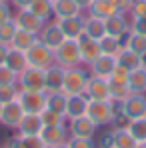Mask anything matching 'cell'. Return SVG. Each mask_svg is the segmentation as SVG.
<instances>
[{"mask_svg": "<svg viewBox=\"0 0 146 148\" xmlns=\"http://www.w3.org/2000/svg\"><path fill=\"white\" fill-rule=\"evenodd\" d=\"M54 64L66 68L82 66V56H80V44L76 38H66L58 48L54 50Z\"/></svg>", "mask_w": 146, "mask_h": 148, "instance_id": "obj_1", "label": "cell"}, {"mask_svg": "<svg viewBox=\"0 0 146 148\" xmlns=\"http://www.w3.org/2000/svg\"><path fill=\"white\" fill-rule=\"evenodd\" d=\"M114 112H116V102H112V100H90L86 116L96 124L98 128H102V126L112 124Z\"/></svg>", "mask_w": 146, "mask_h": 148, "instance_id": "obj_2", "label": "cell"}, {"mask_svg": "<svg viewBox=\"0 0 146 148\" xmlns=\"http://www.w3.org/2000/svg\"><path fill=\"white\" fill-rule=\"evenodd\" d=\"M18 88L20 90H36V92H46V70L28 66L26 70L18 74Z\"/></svg>", "mask_w": 146, "mask_h": 148, "instance_id": "obj_3", "label": "cell"}, {"mask_svg": "<svg viewBox=\"0 0 146 148\" xmlns=\"http://www.w3.org/2000/svg\"><path fill=\"white\" fill-rule=\"evenodd\" d=\"M86 82H88V74H86V70H84L82 66L66 68V72H64V84H62V92H64L66 96L84 94Z\"/></svg>", "mask_w": 146, "mask_h": 148, "instance_id": "obj_4", "label": "cell"}, {"mask_svg": "<svg viewBox=\"0 0 146 148\" xmlns=\"http://www.w3.org/2000/svg\"><path fill=\"white\" fill-rule=\"evenodd\" d=\"M128 70L122 68V66H116L114 72L108 76V86H110V96H112V102H122L124 98H128L132 92L128 88Z\"/></svg>", "mask_w": 146, "mask_h": 148, "instance_id": "obj_5", "label": "cell"}, {"mask_svg": "<svg viewBox=\"0 0 146 148\" xmlns=\"http://www.w3.org/2000/svg\"><path fill=\"white\" fill-rule=\"evenodd\" d=\"M26 60L28 66H36V68H48L54 64V50H50L44 42L36 40L30 48L26 50Z\"/></svg>", "mask_w": 146, "mask_h": 148, "instance_id": "obj_6", "label": "cell"}, {"mask_svg": "<svg viewBox=\"0 0 146 148\" xmlns=\"http://www.w3.org/2000/svg\"><path fill=\"white\" fill-rule=\"evenodd\" d=\"M48 92H36V90H20L18 102L22 104L24 112L28 114H40L46 108Z\"/></svg>", "mask_w": 146, "mask_h": 148, "instance_id": "obj_7", "label": "cell"}, {"mask_svg": "<svg viewBox=\"0 0 146 148\" xmlns=\"http://www.w3.org/2000/svg\"><path fill=\"white\" fill-rule=\"evenodd\" d=\"M118 110H122L126 116H130L132 120L136 118H146V94H138L132 92L128 98H124L122 102L116 104Z\"/></svg>", "mask_w": 146, "mask_h": 148, "instance_id": "obj_8", "label": "cell"}, {"mask_svg": "<svg viewBox=\"0 0 146 148\" xmlns=\"http://www.w3.org/2000/svg\"><path fill=\"white\" fill-rule=\"evenodd\" d=\"M84 94L88 96V100H112V96H110V86H108V78L90 74L88 76V82H86Z\"/></svg>", "mask_w": 146, "mask_h": 148, "instance_id": "obj_9", "label": "cell"}, {"mask_svg": "<svg viewBox=\"0 0 146 148\" xmlns=\"http://www.w3.org/2000/svg\"><path fill=\"white\" fill-rule=\"evenodd\" d=\"M24 114H26V112H24V108H22V104H20L18 100H12V102H8V104H2L0 124H2V126H6V128L16 130V128H18V124L22 122Z\"/></svg>", "mask_w": 146, "mask_h": 148, "instance_id": "obj_10", "label": "cell"}, {"mask_svg": "<svg viewBox=\"0 0 146 148\" xmlns=\"http://www.w3.org/2000/svg\"><path fill=\"white\" fill-rule=\"evenodd\" d=\"M38 40L40 42H44L50 50H56L64 40H66V36H64V32L60 30V26L56 20H52V22H44L42 26V30L38 32Z\"/></svg>", "mask_w": 146, "mask_h": 148, "instance_id": "obj_11", "label": "cell"}, {"mask_svg": "<svg viewBox=\"0 0 146 148\" xmlns=\"http://www.w3.org/2000/svg\"><path fill=\"white\" fill-rule=\"evenodd\" d=\"M96 132H98V126L86 114L68 120V134L70 136H76V138H94Z\"/></svg>", "mask_w": 146, "mask_h": 148, "instance_id": "obj_12", "label": "cell"}, {"mask_svg": "<svg viewBox=\"0 0 146 148\" xmlns=\"http://www.w3.org/2000/svg\"><path fill=\"white\" fill-rule=\"evenodd\" d=\"M40 138L44 140V144L48 148L58 146V144H64L68 142L70 134H68V126L66 124H56V126H44L40 130Z\"/></svg>", "mask_w": 146, "mask_h": 148, "instance_id": "obj_13", "label": "cell"}, {"mask_svg": "<svg viewBox=\"0 0 146 148\" xmlns=\"http://www.w3.org/2000/svg\"><path fill=\"white\" fill-rule=\"evenodd\" d=\"M104 26H106V34H110L114 38H122L130 32V18H128V14L116 12L104 20Z\"/></svg>", "mask_w": 146, "mask_h": 148, "instance_id": "obj_14", "label": "cell"}, {"mask_svg": "<svg viewBox=\"0 0 146 148\" xmlns=\"http://www.w3.org/2000/svg\"><path fill=\"white\" fill-rule=\"evenodd\" d=\"M60 30L64 32L66 38H80L84 34V16L82 14H76V16H68V18H60L56 20Z\"/></svg>", "mask_w": 146, "mask_h": 148, "instance_id": "obj_15", "label": "cell"}, {"mask_svg": "<svg viewBox=\"0 0 146 148\" xmlns=\"http://www.w3.org/2000/svg\"><path fill=\"white\" fill-rule=\"evenodd\" d=\"M14 20H16L18 28L28 30V32H34V34H38V32L42 30V26H44V20H40L30 8H26V10H18V14L14 16Z\"/></svg>", "mask_w": 146, "mask_h": 148, "instance_id": "obj_16", "label": "cell"}, {"mask_svg": "<svg viewBox=\"0 0 146 148\" xmlns=\"http://www.w3.org/2000/svg\"><path fill=\"white\" fill-rule=\"evenodd\" d=\"M116 66H118L116 56H110V54H100L92 64H88L90 74H96V76H102V78H108L110 74L114 72Z\"/></svg>", "mask_w": 146, "mask_h": 148, "instance_id": "obj_17", "label": "cell"}, {"mask_svg": "<svg viewBox=\"0 0 146 148\" xmlns=\"http://www.w3.org/2000/svg\"><path fill=\"white\" fill-rule=\"evenodd\" d=\"M78 44H80L82 64H86V66H88V64H92L98 56L102 54V52H100V44H98V40H92V38L84 36V34L78 38Z\"/></svg>", "mask_w": 146, "mask_h": 148, "instance_id": "obj_18", "label": "cell"}, {"mask_svg": "<svg viewBox=\"0 0 146 148\" xmlns=\"http://www.w3.org/2000/svg\"><path fill=\"white\" fill-rule=\"evenodd\" d=\"M88 96L86 94H74V96H68V102H66V120H72V118H78V116H84L86 110H88Z\"/></svg>", "mask_w": 146, "mask_h": 148, "instance_id": "obj_19", "label": "cell"}, {"mask_svg": "<svg viewBox=\"0 0 146 148\" xmlns=\"http://www.w3.org/2000/svg\"><path fill=\"white\" fill-rule=\"evenodd\" d=\"M44 128V124L40 120V114H28L26 112L22 122L18 124V134L20 136H40V130Z\"/></svg>", "mask_w": 146, "mask_h": 148, "instance_id": "obj_20", "label": "cell"}, {"mask_svg": "<svg viewBox=\"0 0 146 148\" xmlns=\"http://www.w3.org/2000/svg\"><path fill=\"white\" fill-rule=\"evenodd\" d=\"M64 72L66 70L58 64H52L46 68V92H62Z\"/></svg>", "mask_w": 146, "mask_h": 148, "instance_id": "obj_21", "label": "cell"}, {"mask_svg": "<svg viewBox=\"0 0 146 148\" xmlns=\"http://www.w3.org/2000/svg\"><path fill=\"white\" fill-rule=\"evenodd\" d=\"M76 14H82V10L76 6L74 0H54L52 2V16H54V20L76 16Z\"/></svg>", "mask_w": 146, "mask_h": 148, "instance_id": "obj_22", "label": "cell"}, {"mask_svg": "<svg viewBox=\"0 0 146 148\" xmlns=\"http://www.w3.org/2000/svg\"><path fill=\"white\" fill-rule=\"evenodd\" d=\"M88 16H94V18H110L112 14H116V6L112 4V0H92V4L88 6Z\"/></svg>", "mask_w": 146, "mask_h": 148, "instance_id": "obj_23", "label": "cell"}, {"mask_svg": "<svg viewBox=\"0 0 146 148\" xmlns=\"http://www.w3.org/2000/svg\"><path fill=\"white\" fill-rule=\"evenodd\" d=\"M116 62H118V66L126 68L128 72H132V70L142 66V56L136 54L134 50H130V48H122L118 52V56H116Z\"/></svg>", "mask_w": 146, "mask_h": 148, "instance_id": "obj_24", "label": "cell"}, {"mask_svg": "<svg viewBox=\"0 0 146 148\" xmlns=\"http://www.w3.org/2000/svg\"><path fill=\"white\" fill-rule=\"evenodd\" d=\"M84 36L92 38V40H100L106 36V26L102 18H94V16H84Z\"/></svg>", "mask_w": 146, "mask_h": 148, "instance_id": "obj_25", "label": "cell"}, {"mask_svg": "<svg viewBox=\"0 0 146 148\" xmlns=\"http://www.w3.org/2000/svg\"><path fill=\"white\" fill-rule=\"evenodd\" d=\"M6 64L14 70L16 74H20L22 70L28 68V60H26V52L24 50H18V48H12L8 50V56H6Z\"/></svg>", "mask_w": 146, "mask_h": 148, "instance_id": "obj_26", "label": "cell"}, {"mask_svg": "<svg viewBox=\"0 0 146 148\" xmlns=\"http://www.w3.org/2000/svg\"><path fill=\"white\" fill-rule=\"evenodd\" d=\"M120 40H122L124 48H130V50H134L136 54H140V56H146V36L128 32L126 36H122Z\"/></svg>", "mask_w": 146, "mask_h": 148, "instance_id": "obj_27", "label": "cell"}, {"mask_svg": "<svg viewBox=\"0 0 146 148\" xmlns=\"http://www.w3.org/2000/svg\"><path fill=\"white\" fill-rule=\"evenodd\" d=\"M128 88L130 92H138V94H146V68L140 66L136 70L128 74Z\"/></svg>", "mask_w": 146, "mask_h": 148, "instance_id": "obj_28", "label": "cell"}, {"mask_svg": "<svg viewBox=\"0 0 146 148\" xmlns=\"http://www.w3.org/2000/svg\"><path fill=\"white\" fill-rule=\"evenodd\" d=\"M38 40V34H34V32H28V30H22V28H18V32L14 34V40H12V48H18V50H28L34 42Z\"/></svg>", "mask_w": 146, "mask_h": 148, "instance_id": "obj_29", "label": "cell"}, {"mask_svg": "<svg viewBox=\"0 0 146 148\" xmlns=\"http://www.w3.org/2000/svg\"><path fill=\"white\" fill-rule=\"evenodd\" d=\"M66 102H68V96L64 92H48V100H46V108L66 116Z\"/></svg>", "mask_w": 146, "mask_h": 148, "instance_id": "obj_30", "label": "cell"}, {"mask_svg": "<svg viewBox=\"0 0 146 148\" xmlns=\"http://www.w3.org/2000/svg\"><path fill=\"white\" fill-rule=\"evenodd\" d=\"M98 44H100V52L102 54H110V56H118V52L124 48L120 38H114L110 34H106L104 38H100Z\"/></svg>", "mask_w": 146, "mask_h": 148, "instance_id": "obj_31", "label": "cell"}, {"mask_svg": "<svg viewBox=\"0 0 146 148\" xmlns=\"http://www.w3.org/2000/svg\"><path fill=\"white\" fill-rule=\"evenodd\" d=\"M114 132V148H138V142L128 130H112Z\"/></svg>", "mask_w": 146, "mask_h": 148, "instance_id": "obj_32", "label": "cell"}, {"mask_svg": "<svg viewBox=\"0 0 146 148\" xmlns=\"http://www.w3.org/2000/svg\"><path fill=\"white\" fill-rule=\"evenodd\" d=\"M30 10L40 18V20H48L50 16H52V0H34L32 4H30Z\"/></svg>", "mask_w": 146, "mask_h": 148, "instance_id": "obj_33", "label": "cell"}, {"mask_svg": "<svg viewBox=\"0 0 146 148\" xmlns=\"http://www.w3.org/2000/svg\"><path fill=\"white\" fill-rule=\"evenodd\" d=\"M18 32V24H16V20H14V16L8 20V22H4V24L0 26V42L2 44H12V40H14V34Z\"/></svg>", "mask_w": 146, "mask_h": 148, "instance_id": "obj_34", "label": "cell"}, {"mask_svg": "<svg viewBox=\"0 0 146 148\" xmlns=\"http://www.w3.org/2000/svg\"><path fill=\"white\" fill-rule=\"evenodd\" d=\"M128 132L134 136V140H136L138 144L146 142V118H136V120H132L130 126H128Z\"/></svg>", "mask_w": 146, "mask_h": 148, "instance_id": "obj_35", "label": "cell"}, {"mask_svg": "<svg viewBox=\"0 0 146 148\" xmlns=\"http://www.w3.org/2000/svg\"><path fill=\"white\" fill-rule=\"evenodd\" d=\"M18 94H20L18 84H0V102L2 104H8L12 100H18Z\"/></svg>", "mask_w": 146, "mask_h": 148, "instance_id": "obj_36", "label": "cell"}, {"mask_svg": "<svg viewBox=\"0 0 146 148\" xmlns=\"http://www.w3.org/2000/svg\"><path fill=\"white\" fill-rule=\"evenodd\" d=\"M40 120L44 126H56V124H66V116H62V114H58L50 108H44L40 112Z\"/></svg>", "mask_w": 146, "mask_h": 148, "instance_id": "obj_37", "label": "cell"}, {"mask_svg": "<svg viewBox=\"0 0 146 148\" xmlns=\"http://www.w3.org/2000/svg\"><path fill=\"white\" fill-rule=\"evenodd\" d=\"M132 122V118L130 116H126L122 110H118V106H116V112H114V118H112V130H128V126Z\"/></svg>", "mask_w": 146, "mask_h": 148, "instance_id": "obj_38", "label": "cell"}, {"mask_svg": "<svg viewBox=\"0 0 146 148\" xmlns=\"http://www.w3.org/2000/svg\"><path fill=\"white\" fill-rule=\"evenodd\" d=\"M16 82H18V74L8 64H0V84H16Z\"/></svg>", "mask_w": 146, "mask_h": 148, "instance_id": "obj_39", "label": "cell"}, {"mask_svg": "<svg viewBox=\"0 0 146 148\" xmlns=\"http://www.w3.org/2000/svg\"><path fill=\"white\" fill-rule=\"evenodd\" d=\"M68 148H98L94 138H76L70 136L68 138Z\"/></svg>", "mask_w": 146, "mask_h": 148, "instance_id": "obj_40", "label": "cell"}, {"mask_svg": "<svg viewBox=\"0 0 146 148\" xmlns=\"http://www.w3.org/2000/svg\"><path fill=\"white\" fill-rule=\"evenodd\" d=\"M18 140L22 142L24 148H48L40 136H20V134H18Z\"/></svg>", "mask_w": 146, "mask_h": 148, "instance_id": "obj_41", "label": "cell"}, {"mask_svg": "<svg viewBox=\"0 0 146 148\" xmlns=\"http://www.w3.org/2000/svg\"><path fill=\"white\" fill-rule=\"evenodd\" d=\"M132 18H144L146 16V0H132V8L128 12Z\"/></svg>", "mask_w": 146, "mask_h": 148, "instance_id": "obj_42", "label": "cell"}, {"mask_svg": "<svg viewBox=\"0 0 146 148\" xmlns=\"http://www.w3.org/2000/svg\"><path fill=\"white\" fill-rule=\"evenodd\" d=\"M130 32L146 36V16L144 18H132L130 16Z\"/></svg>", "mask_w": 146, "mask_h": 148, "instance_id": "obj_43", "label": "cell"}, {"mask_svg": "<svg viewBox=\"0 0 146 148\" xmlns=\"http://www.w3.org/2000/svg\"><path fill=\"white\" fill-rule=\"evenodd\" d=\"M98 148H110L114 146V132L112 130H108V132H104L100 138H98Z\"/></svg>", "mask_w": 146, "mask_h": 148, "instance_id": "obj_44", "label": "cell"}, {"mask_svg": "<svg viewBox=\"0 0 146 148\" xmlns=\"http://www.w3.org/2000/svg\"><path fill=\"white\" fill-rule=\"evenodd\" d=\"M10 18H12V14H10V6H8V2L0 0V26L4 24V22H8Z\"/></svg>", "mask_w": 146, "mask_h": 148, "instance_id": "obj_45", "label": "cell"}, {"mask_svg": "<svg viewBox=\"0 0 146 148\" xmlns=\"http://www.w3.org/2000/svg\"><path fill=\"white\" fill-rule=\"evenodd\" d=\"M112 4L116 6V10L122 14H128L130 8H132V0H112Z\"/></svg>", "mask_w": 146, "mask_h": 148, "instance_id": "obj_46", "label": "cell"}, {"mask_svg": "<svg viewBox=\"0 0 146 148\" xmlns=\"http://www.w3.org/2000/svg\"><path fill=\"white\" fill-rule=\"evenodd\" d=\"M12 2V6L16 8V10H26V8H30V4L34 2V0H10Z\"/></svg>", "mask_w": 146, "mask_h": 148, "instance_id": "obj_47", "label": "cell"}, {"mask_svg": "<svg viewBox=\"0 0 146 148\" xmlns=\"http://www.w3.org/2000/svg\"><path fill=\"white\" fill-rule=\"evenodd\" d=\"M8 50H10V46H8V44H2V42H0V64H6Z\"/></svg>", "mask_w": 146, "mask_h": 148, "instance_id": "obj_48", "label": "cell"}, {"mask_svg": "<svg viewBox=\"0 0 146 148\" xmlns=\"http://www.w3.org/2000/svg\"><path fill=\"white\" fill-rule=\"evenodd\" d=\"M74 2H76V6H78L82 12H86V10H88V6L92 4V0H74Z\"/></svg>", "mask_w": 146, "mask_h": 148, "instance_id": "obj_49", "label": "cell"}, {"mask_svg": "<svg viewBox=\"0 0 146 148\" xmlns=\"http://www.w3.org/2000/svg\"><path fill=\"white\" fill-rule=\"evenodd\" d=\"M52 148H68V142H64V144H58V146H52Z\"/></svg>", "mask_w": 146, "mask_h": 148, "instance_id": "obj_50", "label": "cell"}, {"mask_svg": "<svg viewBox=\"0 0 146 148\" xmlns=\"http://www.w3.org/2000/svg\"><path fill=\"white\" fill-rule=\"evenodd\" d=\"M0 112H2V102H0Z\"/></svg>", "mask_w": 146, "mask_h": 148, "instance_id": "obj_51", "label": "cell"}, {"mask_svg": "<svg viewBox=\"0 0 146 148\" xmlns=\"http://www.w3.org/2000/svg\"><path fill=\"white\" fill-rule=\"evenodd\" d=\"M4 2H10V0H4Z\"/></svg>", "mask_w": 146, "mask_h": 148, "instance_id": "obj_52", "label": "cell"}, {"mask_svg": "<svg viewBox=\"0 0 146 148\" xmlns=\"http://www.w3.org/2000/svg\"><path fill=\"white\" fill-rule=\"evenodd\" d=\"M4 148H10V146H4Z\"/></svg>", "mask_w": 146, "mask_h": 148, "instance_id": "obj_53", "label": "cell"}, {"mask_svg": "<svg viewBox=\"0 0 146 148\" xmlns=\"http://www.w3.org/2000/svg\"><path fill=\"white\" fill-rule=\"evenodd\" d=\"M110 148H114V146H110Z\"/></svg>", "mask_w": 146, "mask_h": 148, "instance_id": "obj_54", "label": "cell"}, {"mask_svg": "<svg viewBox=\"0 0 146 148\" xmlns=\"http://www.w3.org/2000/svg\"><path fill=\"white\" fill-rule=\"evenodd\" d=\"M52 2H54V0H52Z\"/></svg>", "mask_w": 146, "mask_h": 148, "instance_id": "obj_55", "label": "cell"}]
</instances>
